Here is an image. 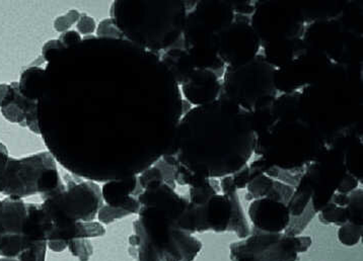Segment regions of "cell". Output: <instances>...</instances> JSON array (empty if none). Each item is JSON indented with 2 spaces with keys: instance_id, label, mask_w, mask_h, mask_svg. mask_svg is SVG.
I'll return each instance as SVG.
<instances>
[{
  "instance_id": "cell-1",
  "label": "cell",
  "mask_w": 363,
  "mask_h": 261,
  "mask_svg": "<svg viewBox=\"0 0 363 261\" xmlns=\"http://www.w3.org/2000/svg\"><path fill=\"white\" fill-rule=\"evenodd\" d=\"M176 140L174 178L179 185L196 187L211 178L232 176L255 154L254 116L221 95L183 115Z\"/></svg>"
},
{
  "instance_id": "cell-2",
  "label": "cell",
  "mask_w": 363,
  "mask_h": 261,
  "mask_svg": "<svg viewBox=\"0 0 363 261\" xmlns=\"http://www.w3.org/2000/svg\"><path fill=\"white\" fill-rule=\"evenodd\" d=\"M110 13L125 40L159 54L180 42L188 9L186 1H115Z\"/></svg>"
},
{
  "instance_id": "cell-3",
  "label": "cell",
  "mask_w": 363,
  "mask_h": 261,
  "mask_svg": "<svg viewBox=\"0 0 363 261\" xmlns=\"http://www.w3.org/2000/svg\"><path fill=\"white\" fill-rule=\"evenodd\" d=\"M184 211L164 207L141 206L129 237V253L138 261H194L203 244L183 231L177 221Z\"/></svg>"
},
{
  "instance_id": "cell-4",
  "label": "cell",
  "mask_w": 363,
  "mask_h": 261,
  "mask_svg": "<svg viewBox=\"0 0 363 261\" xmlns=\"http://www.w3.org/2000/svg\"><path fill=\"white\" fill-rule=\"evenodd\" d=\"M277 68L258 55L244 65L225 67L221 95L247 112L268 109L277 100Z\"/></svg>"
},
{
  "instance_id": "cell-5",
  "label": "cell",
  "mask_w": 363,
  "mask_h": 261,
  "mask_svg": "<svg viewBox=\"0 0 363 261\" xmlns=\"http://www.w3.org/2000/svg\"><path fill=\"white\" fill-rule=\"evenodd\" d=\"M65 187L53 156L42 152L23 159L9 157L1 194L20 199L40 194L44 201Z\"/></svg>"
},
{
  "instance_id": "cell-6",
  "label": "cell",
  "mask_w": 363,
  "mask_h": 261,
  "mask_svg": "<svg viewBox=\"0 0 363 261\" xmlns=\"http://www.w3.org/2000/svg\"><path fill=\"white\" fill-rule=\"evenodd\" d=\"M310 236H289L252 228L251 234L230 245L232 261H298L312 246Z\"/></svg>"
},
{
  "instance_id": "cell-7",
  "label": "cell",
  "mask_w": 363,
  "mask_h": 261,
  "mask_svg": "<svg viewBox=\"0 0 363 261\" xmlns=\"http://www.w3.org/2000/svg\"><path fill=\"white\" fill-rule=\"evenodd\" d=\"M251 25L260 37L261 45L282 40L296 41L301 36L303 27V18L298 9L279 2L259 4L254 11Z\"/></svg>"
},
{
  "instance_id": "cell-8",
  "label": "cell",
  "mask_w": 363,
  "mask_h": 261,
  "mask_svg": "<svg viewBox=\"0 0 363 261\" xmlns=\"http://www.w3.org/2000/svg\"><path fill=\"white\" fill-rule=\"evenodd\" d=\"M216 46L225 67H235L257 57L262 45L251 22L244 15H235V21L216 37Z\"/></svg>"
},
{
  "instance_id": "cell-9",
  "label": "cell",
  "mask_w": 363,
  "mask_h": 261,
  "mask_svg": "<svg viewBox=\"0 0 363 261\" xmlns=\"http://www.w3.org/2000/svg\"><path fill=\"white\" fill-rule=\"evenodd\" d=\"M247 216L254 229L266 233H284L291 219L287 204L270 197L252 201Z\"/></svg>"
},
{
  "instance_id": "cell-10",
  "label": "cell",
  "mask_w": 363,
  "mask_h": 261,
  "mask_svg": "<svg viewBox=\"0 0 363 261\" xmlns=\"http://www.w3.org/2000/svg\"><path fill=\"white\" fill-rule=\"evenodd\" d=\"M181 87L187 102L195 107L216 102L223 93L218 75L211 69H195Z\"/></svg>"
},
{
  "instance_id": "cell-11",
  "label": "cell",
  "mask_w": 363,
  "mask_h": 261,
  "mask_svg": "<svg viewBox=\"0 0 363 261\" xmlns=\"http://www.w3.org/2000/svg\"><path fill=\"white\" fill-rule=\"evenodd\" d=\"M141 192L143 189L139 185L138 176L135 175L106 182L103 185L102 197L107 206L122 209L133 215L140 211L138 197Z\"/></svg>"
},
{
  "instance_id": "cell-12",
  "label": "cell",
  "mask_w": 363,
  "mask_h": 261,
  "mask_svg": "<svg viewBox=\"0 0 363 261\" xmlns=\"http://www.w3.org/2000/svg\"><path fill=\"white\" fill-rule=\"evenodd\" d=\"M27 216V204L23 199L8 197L0 204V233L6 235H22L23 223Z\"/></svg>"
},
{
  "instance_id": "cell-13",
  "label": "cell",
  "mask_w": 363,
  "mask_h": 261,
  "mask_svg": "<svg viewBox=\"0 0 363 261\" xmlns=\"http://www.w3.org/2000/svg\"><path fill=\"white\" fill-rule=\"evenodd\" d=\"M220 190L223 195L230 199L233 207L232 220L228 231L235 232L240 239L246 238L251 234L252 228L247 223L246 215L244 214V209L240 204L238 190L233 185L232 176L220 178Z\"/></svg>"
},
{
  "instance_id": "cell-14",
  "label": "cell",
  "mask_w": 363,
  "mask_h": 261,
  "mask_svg": "<svg viewBox=\"0 0 363 261\" xmlns=\"http://www.w3.org/2000/svg\"><path fill=\"white\" fill-rule=\"evenodd\" d=\"M265 55L264 58L269 64L279 69L289 65L294 61V53L296 51V41L294 40H282L264 45Z\"/></svg>"
},
{
  "instance_id": "cell-15",
  "label": "cell",
  "mask_w": 363,
  "mask_h": 261,
  "mask_svg": "<svg viewBox=\"0 0 363 261\" xmlns=\"http://www.w3.org/2000/svg\"><path fill=\"white\" fill-rule=\"evenodd\" d=\"M313 189L310 180L306 178L305 173L301 175V180L294 189L291 199L287 203L291 217H298L305 213L308 204L312 202Z\"/></svg>"
},
{
  "instance_id": "cell-16",
  "label": "cell",
  "mask_w": 363,
  "mask_h": 261,
  "mask_svg": "<svg viewBox=\"0 0 363 261\" xmlns=\"http://www.w3.org/2000/svg\"><path fill=\"white\" fill-rule=\"evenodd\" d=\"M45 69L41 67H30L22 73L18 89L28 100L38 103L42 86H43Z\"/></svg>"
},
{
  "instance_id": "cell-17",
  "label": "cell",
  "mask_w": 363,
  "mask_h": 261,
  "mask_svg": "<svg viewBox=\"0 0 363 261\" xmlns=\"http://www.w3.org/2000/svg\"><path fill=\"white\" fill-rule=\"evenodd\" d=\"M319 220L323 224H333L340 227V226L348 223L347 209L346 207L337 206L330 202L319 211Z\"/></svg>"
},
{
  "instance_id": "cell-18",
  "label": "cell",
  "mask_w": 363,
  "mask_h": 261,
  "mask_svg": "<svg viewBox=\"0 0 363 261\" xmlns=\"http://www.w3.org/2000/svg\"><path fill=\"white\" fill-rule=\"evenodd\" d=\"M273 185H274L273 178H271L266 173L260 174L247 185V194L246 199L247 201H254V199L267 197L269 192L272 189Z\"/></svg>"
},
{
  "instance_id": "cell-19",
  "label": "cell",
  "mask_w": 363,
  "mask_h": 261,
  "mask_svg": "<svg viewBox=\"0 0 363 261\" xmlns=\"http://www.w3.org/2000/svg\"><path fill=\"white\" fill-rule=\"evenodd\" d=\"M362 233L363 226L346 223L339 227L337 236L343 245L352 247L359 243L362 238Z\"/></svg>"
},
{
  "instance_id": "cell-20",
  "label": "cell",
  "mask_w": 363,
  "mask_h": 261,
  "mask_svg": "<svg viewBox=\"0 0 363 261\" xmlns=\"http://www.w3.org/2000/svg\"><path fill=\"white\" fill-rule=\"evenodd\" d=\"M315 215L317 213L313 210L312 204H308L305 213L301 214L298 217H291V223L284 232V234L289 236H299Z\"/></svg>"
},
{
  "instance_id": "cell-21",
  "label": "cell",
  "mask_w": 363,
  "mask_h": 261,
  "mask_svg": "<svg viewBox=\"0 0 363 261\" xmlns=\"http://www.w3.org/2000/svg\"><path fill=\"white\" fill-rule=\"evenodd\" d=\"M346 209L349 216L348 223L363 226L362 189L355 190L349 194V203Z\"/></svg>"
},
{
  "instance_id": "cell-22",
  "label": "cell",
  "mask_w": 363,
  "mask_h": 261,
  "mask_svg": "<svg viewBox=\"0 0 363 261\" xmlns=\"http://www.w3.org/2000/svg\"><path fill=\"white\" fill-rule=\"evenodd\" d=\"M68 248L79 261H89L94 253V247L89 239H73L68 244Z\"/></svg>"
},
{
  "instance_id": "cell-23",
  "label": "cell",
  "mask_w": 363,
  "mask_h": 261,
  "mask_svg": "<svg viewBox=\"0 0 363 261\" xmlns=\"http://www.w3.org/2000/svg\"><path fill=\"white\" fill-rule=\"evenodd\" d=\"M77 239H89L104 236L106 229L100 222H77Z\"/></svg>"
},
{
  "instance_id": "cell-24",
  "label": "cell",
  "mask_w": 363,
  "mask_h": 261,
  "mask_svg": "<svg viewBox=\"0 0 363 261\" xmlns=\"http://www.w3.org/2000/svg\"><path fill=\"white\" fill-rule=\"evenodd\" d=\"M47 247H48L47 242H37L26 248L16 260L18 261H45L46 260Z\"/></svg>"
},
{
  "instance_id": "cell-25",
  "label": "cell",
  "mask_w": 363,
  "mask_h": 261,
  "mask_svg": "<svg viewBox=\"0 0 363 261\" xmlns=\"http://www.w3.org/2000/svg\"><path fill=\"white\" fill-rule=\"evenodd\" d=\"M127 216H130L128 211L119 208H112L107 204H103L98 213L99 221L106 225H109L115 221L127 217Z\"/></svg>"
},
{
  "instance_id": "cell-26",
  "label": "cell",
  "mask_w": 363,
  "mask_h": 261,
  "mask_svg": "<svg viewBox=\"0 0 363 261\" xmlns=\"http://www.w3.org/2000/svg\"><path fill=\"white\" fill-rule=\"evenodd\" d=\"M96 35L100 39H124L123 35L118 29L112 18H106L99 25Z\"/></svg>"
},
{
  "instance_id": "cell-27",
  "label": "cell",
  "mask_w": 363,
  "mask_h": 261,
  "mask_svg": "<svg viewBox=\"0 0 363 261\" xmlns=\"http://www.w3.org/2000/svg\"><path fill=\"white\" fill-rule=\"evenodd\" d=\"M80 13L77 9H70L65 15L59 16L54 22V29L59 33H65L72 25L79 22Z\"/></svg>"
},
{
  "instance_id": "cell-28",
  "label": "cell",
  "mask_w": 363,
  "mask_h": 261,
  "mask_svg": "<svg viewBox=\"0 0 363 261\" xmlns=\"http://www.w3.org/2000/svg\"><path fill=\"white\" fill-rule=\"evenodd\" d=\"M2 115L9 122L13 124H18L21 126L26 127V114L20 105H16L15 102L11 105H6L1 109Z\"/></svg>"
},
{
  "instance_id": "cell-29",
  "label": "cell",
  "mask_w": 363,
  "mask_h": 261,
  "mask_svg": "<svg viewBox=\"0 0 363 261\" xmlns=\"http://www.w3.org/2000/svg\"><path fill=\"white\" fill-rule=\"evenodd\" d=\"M18 82H13L11 84H0V109L11 105L16 98V87Z\"/></svg>"
},
{
  "instance_id": "cell-30",
  "label": "cell",
  "mask_w": 363,
  "mask_h": 261,
  "mask_svg": "<svg viewBox=\"0 0 363 261\" xmlns=\"http://www.w3.org/2000/svg\"><path fill=\"white\" fill-rule=\"evenodd\" d=\"M96 29V21L86 13H80V18L77 22V30H79V34L84 35V36H91Z\"/></svg>"
},
{
  "instance_id": "cell-31",
  "label": "cell",
  "mask_w": 363,
  "mask_h": 261,
  "mask_svg": "<svg viewBox=\"0 0 363 261\" xmlns=\"http://www.w3.org/2000/svg\"><path fill=\"white\" fill-rule=\"evenodd\" d=\"M63 49H65V46L60 43L59 40H51L44 45L43 50H42V59L47 62H50L52 58Z\"/></svg>"
},
{
  "instance_id": "cell-32",
  "label": "cell",
  "mask_w": 363,
  "mask_h": 261,
  "mask_svg": "<svg viewBox=\"0 0 363 261\" xmlns=\"http://www.w3.org/2000/svg\"><path fill=\"white\" fill-rule=\"evenodd\" d=\"M358 185H359V182H358L357 178H356L354 175H352V174L347 173L345 174V176H344L343 180H342L338 189H337V192H339V194L349 195L350 192L357 190Z\"/></svg>"
},
{
  "instance_id": "cell-33",
  "label": "cell",
  "mask_w": 363,
  "mask_h": 261,
  "mask_svg": "<svg viewBox=\"0 0 363 261\" xmlns=\"http://www.w3.org/2000/svg\"><path fill=\"white\" fill-rule=\"evenodd\" d=\"M58 40L65 49L79 45L82 41V36L75 30H67V32L63 33Z\"/></svg>"
},
{
  "instance_id": "cell-34",
  "label": "cell",
  "mask_w": 363,
  "mask_h": 261,
  "mask_svg": "<svg viewBox=\"0 0 363 261\" xmlns=\"http://www.w3.org/2000/svg\"><path fill=\"white\" fill-rule=\"evenodd\" d=\"M9 159L8 148L2 143H0V194L2 192V187H4V176L6 173V166Z\"/></svg>"
},
{
  "instance_id": "cell-35",
  "label": "cell",
  "mask_w": 363,
  "mask_h": 261,
  "mask_svg": "<svg viewBox=\"0 0 363 261\" xmlns=\"http://www.w3.org/2000/svg\"><path fill=\"white\" fill-rule=\"evenodd\" d=\"M0 261H18V260H15V258H0Z\"/></svg>"
}]
</instances>
